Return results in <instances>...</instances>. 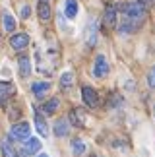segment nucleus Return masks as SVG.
<instances>
[{
  "label": "nucleus",
  "instance_id": "f257e3e1",
  "mask_svg": "<svg viewBox=\"0 0 155 157\" xmlns=\"http://www.w3.org/2000/svg\"><path fill=\"white\" fill-rule=\"evenodd\" d=\"M122 12H124V17L132 20L136 25H140L146 17V6L142 2H138V0H136V2H126L122 6Z\"/></svg>",
  "mask_w": 155,
  "mask_h": 157
},
{
  "label": "nucleus",
  "instance_id": "f03ea898",
  "mask_svg": "<svg viewBox=\"0 0 155 157\" xmlns=\"http://www.w3.org/2000/svg\"><path fill=\"white\" fill-rule=\"evenodd\" d=\"M29 134H31V126H29L27 122H20V124H14L10 130V138L12 140H23L25 142Z\"/></svg>",
  "mask_w": 155,
  "mask_h": 157
},
{
  "label": "nucleus",
  "instance_id": "7ed1b4c3",
  "mask_svg": "<svg viewBox=\"0 0 155 157\" xmlns=\"http://www.w3.org/2000/svg\"><path fill=\"white\" fill-rule=\"evenodd\" d=\"M109 74V62L103 54H97L95 56V64H93V76L95 78H105Z\"/></svg>",
  "mask_w": 155,
  "mask_h": 157
},
{
  "label": "nucleus",
  "instance_id": "20e7f679",
  "mask_svg": "<svg viewBox=\"0 0 155 157\" xmlns=\"http://www.w3.org/2000/svg\"><path fill=\"white\" fill-rule=\"evenodd\" d=\"M83 37H85L87 47H95L97 45V21L89 20L85 25V31H83Z\"/></svg>",
  "mask_w": 155,
  "mask_h": 157
},
{
  "label": "nucleus",
  "instance_id": "39448f33",
  "mask_svg": "<svg viewBox=\"0 0 155 157\" xmlns=\"http://www.w3.org/2000/svg\"><path fill=\"white\" fill-rule=\"evenodd\" d=\"M81 97H83V103H85L87 107H91V109H95V107L99 105V95H97V91H95L93 87H89V86L81 87Z\"/></svg>",
  "mask_w": 155,
  "mask_h": 157
},
{
  "label": "nucleus",
  "instance_id": "423d86ee",
  "mask_svg": "<svg viewBox=\"0 0 155 157\" xmlns=\"http://www.w3.org/2000/svg\"><path fill=\"white\" fill-rule=\"evenodd\" d=\"M16 95V87L10 82H0V105L6 107V103Z\"/></svg>",
  "mask_w": 155,
  "mask_h": 157
},
{
  "label": "nucleus",
  "instance_id": "0eeeda50",
  "mask_svg": "<svg viewBox=\"0 0 155 157\" xmlns=\"http://www.w3.org/2000/svg\"><path fill=\"white\" fill-rule=\"evenodd\" d=\"M103 25L107 29H112L116 27V8L112 4H109L105 8V14H103Z\"/></svg>",
  "mask_w": 155,
  "mask_h": 157
},
{
  "label": "nucleus",
  "instance_id": "6e6552de",
  "mask_svg": "<svg viewBox=\"0 0 155 157\" xmlns=\"http://www.w3.org/2000/svg\"><path fill=\"white\" fill-rule=\"evenodd\" d=\"M10 45H12V49H14V51H23L29 45V35L27 33H16V35H12Z\"/></svg>",
  "mask_w": 155,
  "mask_h": 157
},
{
  "label": "nucleus",
  "instance_id": "1a4fd4ad",
  "mask_svg": "<svg viewBox=\"0 0 155 157\" xmlns=\"http://www.w3.org/2000/svg\"><path fill=\"white\" fill-rule=\"evenodd\" d=\"M35 128H37V132L41 136H49V124H47L45 117L37 111V109H35Z\"/></svg>",
  "mask_w": 155,
  "mask_h": 157
},
{
  "label": "nucleus",
  "instance_id": "9d476101",
  "mask_svg": "<svg viewBox=\"0 0 155 157\" xmlns=\"http://www.w3.org/2000/svg\"><path fill=\"white\" fill-rule=\"evenodd\" d=\"M49 89H51V83H49V82H35L33 86H31V91H33V95H35L37 99L45 97Z\"/></svg>",
  "mask_w": 155,
  "mask_h": 157
},
{
  "label": "nucleus",
  "instance_id": "9b49d317",
  "mask_svg": "<svg viewBox=\"0 0 155 157\" xmlns=\"http://www.w3.org/2000/svg\"><path fill=\"white\" fill-rule=\"evenodd\" d=\"M17 64H20V76L21 78H27L29 74H31V60H29V56L21 54L20 60H17Z\"/></svg>",
  "mask_w": 155,
  "mask_h": 157
},
{
  "label": "nucleus",
  "instance_id": "f8f14e48",
  "mask_svg": "<svg viewBox=\"0 0 155 157\" xmlns=\"http://www.w3.org/2000/svg\"><path fill=\"white\" fill-rule=\"evenodd\" d=\"M37 14H39V20L41 21H49V17H51V6H49L47 0H39Z\"/></svg>",
  "mask_w": 155,
  "mask_h": 157
},
{
  "label": "nucleus",
  "instance_id": "ddd939ff",
  "mask_svg": "<svg viewBox=\"0 0 155 157\" xmlns=\"http://www.w3.org/2000/svg\"><path fill=\"white\" fill-rule=\"evenodd\" d=\"M70 122L74 126H83L85 124V114H83L81 109H72V111H70Z\"/></svg>",
  "mask_w": 155,
  "mask_h": 157
},
{
  "label": "nucleus",
  "instance_id": "4468645a",
  "mask_svg": "<svg viewBox=\"0 0 155 157\" xmlns=\"http://www.w3.org/2000/svg\"><path fill=\"white\" fill-rule=\"evenodd\" d=\"M138 27H140V25H136L132 20L124 17V20L120 21V25H118V31H120L122 35H124V33H134V31H138Z\"/></svg>",
  "mask_w": 155,
  "mask_h": 157
},
{
  "label": "nucleus",
  "instance_id": "2eb2a0df",
  "mask_svg": "<svg viewBox=\"0 0 155 157\" xmlns=\"http://www.w3.org/2000/svg\"><path fill=\"white\" fill-rule=\"evenodd\" d=\"M64 16L68 20H74L78 16V2L76 0H66V4H64Z\"/></svg>",
  "mask_w": 155,
  "mask_h": 157
},
{
  "label": "nucleus",
  "instance_id": "dca6fc26",
  "mask_svg": "<svg viewBox=\"0 0 155 157\" xmlns=\"http://www.w3.org/2000/svg\"><path fill=\"white\" fill-rule=\"evenodd\" d=\"M55 136H58V138L68 136V120H64V118L56 120L55 122Z\"/></svg>",
  "mask_w": 155,
  "mask_h": 157
},
{
  "label": "nucleus",
  "instance_id": "f3484780",
  "mask_svg": "<svg viewBox=\"0 0 155 157\" xmlns=\"http://www.w3.org/2000/svg\"><path fill=\"white\" fill-rule=\"evenodd\" d=\"M58 107H60V101H58V97H52V99H49V101L43 105V113H45V114H55V113L58 111Z\"/></svg>",
  "mask_w": 155,
  "mask_h": 157
},
{
  "label": "nucleus",
  "instance_id": "a211bd4d",
  "mask_svg": "<svg viewBox=\"0 0 155 157\" xmlns=\"http://www.w3.org/2000/svg\"><path fill=\"white\" fill-rule=\"evenodd\" d=\"M41 151V142L37 140V138H27L25 140V153H37Z\"/></svg>",
  "mask_w": 155,
  "mask_h": 157
},
{
  "label": "nucleus",
  "instance_id": "6ab92c4d",
  "mask_svg": "<svg viewBox=\"0 0 155 157\" xmlns=\"http://www.w3.org/2000/svg\"><path fill=\"white\" fill-rule=\"evenodd\" d=\"M83 153H85V144H83V140H72V155L74 157H81Z\"/></svg>",
  "mask_w": 155,
  "mask_h": 157
},
{
  "label": "nucleus",
  "instance_id": "aec40b11",
  "mask_svg": "<svg viewBox=\"0 0 155 157\" xmlns=\"http://www.w3.org/2000/svg\"><path fill=\"white\" fill-rule=\"evenodd\" d=\"M74 83V74L72 72H64V74L60 76V87L62 89H70Z\"/></svg>",
  "mask_w": 155,
  "mask_h": 157
},
{
  "label": "nucleus",
  "instance_id": "412c9836",
  "mask_svg": "<svg viewBox=\"0 0 155 157\" xmlns=\"http://www.w3.org/2000/svg\"><path fill=\"white\" fill-rule=\"evenodd\" d=\"M2 21H4V29H6V31H14V29H16V20L8 14V12H4Z\"/></svg>",
  "mask_w": 155,
  "mask_h": 157
},
{
  "label": "nucleus",
  "instance_id": "4be33fe9",
  "mask_svg": "<svg viewBox=\"0 0 155 157\" xmlns=\"http://www.w3.org/2000/svg\"><path fill=\"white\" fill-rule=\"evenodd\" d=\"M0 147H2V155H4V157H17L16 149L10 146V142H4V144H2Z\"/></svg>",
  "mask_w": 155,
  "mask_h": 157
},
{
  "label": "nucleus",
  "instance_id": "5701e85b",
  "mask_svg": "<svg viewBox=\"0 0 155 157\" xmlns=\"http://www.w3.org/2000/svg\"><path fill=\"white\" fill-rule=\"evenodd\" d=\"M147 86L151 89H155V66L149 70V74H147Z\"/></svg>",
  "mask_w": 155,
  "mask_h": 157
},
{
  "label": "nucleus",
  "instance_id": "b1692460",
  "mask_svg": "<svg viewBox=\"0 0 155 157\" xmlns=\"http://www.w3.org/2000/svg\"><path fill=\"white\" fill-rule=\"evenodd\" d=\"M29 14H31V8H29V6H23V8H21V17H23V20H27Z\"/></svg>",
  "mask_w": 155,
  "mask_h": 157
},
{
  "label": "nucleus",
  "instance_id": "393cba45",
  "mask_svg": "<svg viewBox=\"0 0 155 157\" xmlns=\"http://www.w3.org/2000/svg\"><path fill=\"white\" fill-rule=\"evenodd\" d=\"M122 103V99L120 97H118V95H112V101H111V107H118V105H120Z\"/></svg>",
  "mask_w": 155,
  "mask_h": 157
},
{
  "label": "nucleus",
  "instance_id": "a878e982",
  "mask_svg": "<svg viewBox=\"0 0 155 157\" xmlns=\"http://www.w3.org/2000/svg\"><path fill=\"white\" fill-rule=\"evenodd\" d=\"M138 2H142V4H144V6H149V4L153 2V0H138Z\"/></svg>",
  "mask_w": 155,
  "mask_h": 157
},
{
  "label": "nucleus",
  "instance_id": "bb28decb",
  "mask_svg": "<svg viewBox=\"0 0 155 157\" xmlns=\"http://www.w3.org/2000/svg\"><path fill=\"white\" fill-rule=\"evenodd\" d=\"M39 157H49V155H47V153H41V155H39Z\"/></svg>",
  "mask_w": 155,
  "mask_h": 157
},
{
  "label": "nucleus",
  "instance_id": "cd10ccee",
  "mask_svg": "<svg viewBox=\"0 0 155 157\" xmlns=\"http://www.w3.org/2000/svg\"><path fill=\"white\" fill-rule=\"evenodd\" d=\"M21 157H27V153H21Z\"/></svg>",
  "mask_w": 155,
  "mask_h": 157
},
{
  "label": "nucleus",
  "instance_id": "c85d7f7f",
  "mask_svg": "<svg viewBox=\"0 0 155 157\" xmlns=\"http://www.w3.org/2000/svg\"><path fill=\"white\" fill-rule=\"evenodd\" d=\"M153 114H155V107H153Z\"/></svg>",
  "mask_w": 155,
  "mask_h": 157
}]
</instances>
